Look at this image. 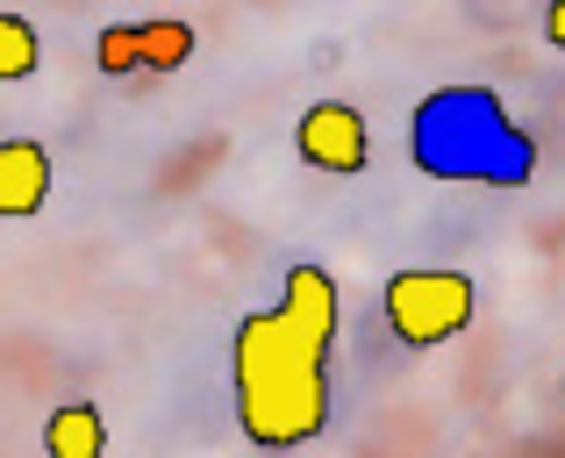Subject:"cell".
I'll return each mask as SVG.
<instances>
[{
  "mask_svg": "<svg viewBox=\"0 0 565 458\" xmlns=\"http://www.w3.org/2000/svg\"><path fill=\"white\" fill-rule=\"evenodd\" d=\"M230 380H236V423L258 451L316 445L322 423H330V359L316 344H301L273 308L236 322Z\"/></svg>",
  "mask_w": 565,
  "mask_h": 458,
  "instance_id": "1",
  "label": "cell"
},
{
  "mask_svg": "<svg viewBox=\"0 0 565 458\" xmlns=\"http://www.w3.org/2000/svg\"><path fill=\"white\" fill-rule=\"evenodd\" d=\"M544 36H552V43H558V51H565V0H558V8H552V14H544Z\"/></svg>",
  "mask_w": 565,
  "mask_h": 458,
  "instance_id": "10",
  "label": "cell"
},
{
  "mask_svg": "<svg viewBox=\"0 0 565 458\" xmlns=\"http://www.w3.org/2000/svg\"><path fill=\"white\" fill-rule=\"evenodd\" d=\"M51 201V151L29 137H0V223H29Z\"/></svg>",
  "mask_w": 565,
  "mask_h": 458,
  "instance_id": "6",
  "label": "cell"
},
{
  "mask_svg": "<svg viewBox=\"0 0 565 458\" xmlns=\"http://www.w3.org/2000/svg\"><path fill=\"white\" fill-rule=\"evenodd\" d=\"M36 65H43V43H36V29H29L22 14H8V8H0V86L29 79Z\"/></svg>",
  "mask_w": 565,
  "mask_h": 458,
  "instance_id": "9",
  "label": "cell"
},
{
  "mask_svg": "<svg viewBox=\"0 0 565 458\" xmlns=\"http://www.w3.org/2000/svg\"><path fill=\"white\" fill-rule=\"evenodd\" d=\"M408 158L429 180L472 187H530L537 180V137L509 115L494 86H437L408 123Z\"/></svg>",
  "mask_w": 565,
  "mask_h": 458,
  "instance_id": "2",
  "label": "cell"
},
{
  "mask_svg": "<svg viewBox=\"0 0 565 458\" xmlns=\"http://www.w3.org/2000/svg\"><path fill=\"white\" fill-rule=\"evenodd\" d=\"M472 308H480V294L451 265H408V273L386 279V330L408 351H429L444 337H458L472 322Z\"/></svg>",
  "mask_w": 565,
  "mask_h": 458,
  "instance_id": "3",
  "label": "cell"
},
{
  "mask_svg": "<svg viewBox=\"0 0 565 458\" xmlns=\"http://www.w3.org/2000/svg\"><path fill=\"white\" fill-rule=\"evenodd\" d=\"M43 451L51 458H100L108 451V423H100L94 402H57L51 423H43Z\"/></svg>",
  "mask_w": 565,
  "mask_h": 458,
  "instance_id": "7",
  "label": "cell"
},
{
  "mask_svg": "<svg viewBox=\"0 0 565 458\" xmlns=\"http://www.w3.org/2000/svg\"><path fill=\"white\" fill-rule=\"evenodd\" d=\"M193 22H129V65L137 72H180L193 57Z\"/></svg>",
  "mask_w": 565,
  "mask_h": 458,
  "instance_id": "8",
  "label": "cell"
},
{
  "mask_svg": "<svg viewBox=\"0 0 565 458\" xmlns=\"http://www.w3.org/2000/svg\"><path fill=\"white\" fill-rule=\"evenodd\" d=\"M294 151H301V166L330 172V180H359L373 158V137H365V115L351 100H316L294 129Z\"/></svg>",
  "mask_w": 565,
  "mask_h": 458,
  "instance_id": "4",
  "label": "cell"
},
{
  "mask_svg": "<svg viewBox=\"0 0 565 458\" xmlns=\"http://www.w3.org/2000/svg\"><path fill=\"white\" fill-rule=\"evenodd\" d=\"M279 322H287L301 344H316L322 359H330V344H337V279H330V265H287V294H279V308H273Z\"/></svg>",
  "mask_w": 565,
  "mask_h": 458,
  "instance_id": "5",
  "label": "cell"
}]
</instances>
